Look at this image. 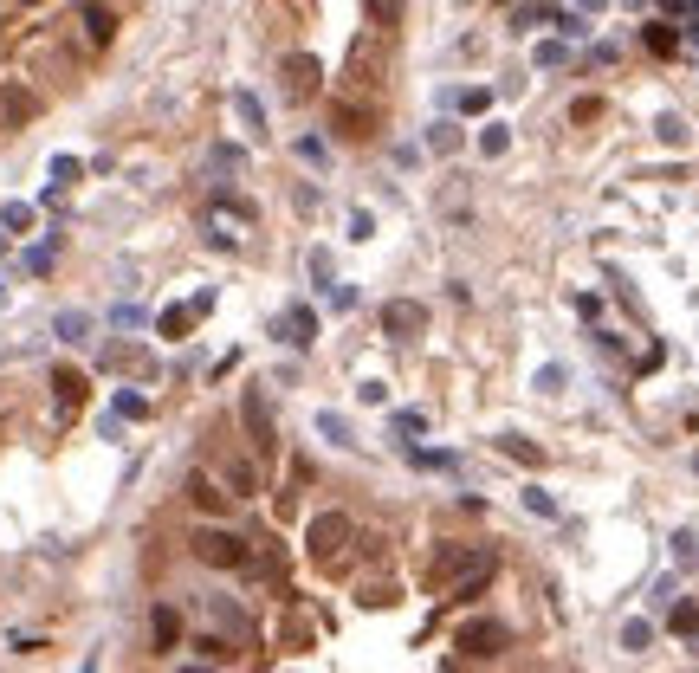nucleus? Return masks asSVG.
Here are the masks:
<instances>
[{
	"label": "nucleus",
	"mask_w": 699,
	"mask_h": 673,
	"mask_svg": "<svg viewBox=\"0 0 699 673\" xmlns=\"http://www.w3.org/2000/svg\"><path fill=\"white\" fill-rule=\"evenodd\" d=\"M447 596L454 602H473V596H486V583L499 576V557L492 551H447Z\"/></svg>",
	"instance_id": "nucleus-1"
},
{
	"label": "nucleus",
	"mask_w": 699,
	"mask_h": 673,
	"mask_svg": "<svg viewBox=\"0 0 699 673\" xmlns=\"http://www.w3.org/2000/svg\"><path fill=\"white\" fill-rule=\"evenodd\" d=\"M454 648L466 654V661H492V654H505V648H512V628H505V622H492V615H473V622H460Z\"/></svg>",
	"instance_id": "nucleus-2"
},
{
	"label": "nucleus",
	"mask_w": 699,
	"mask_h": 673,
	"mask_svg": "<svg viewBox=\"0 0 699 673\" xmlns=\"http://www.w3.org/2000/svg\"><path fill=\"white\" fill-rule=\"evenodd\" d=\"M195 557L208 563V570H246L253 551H246V538H233V531H195Z\"/></svg>",
	"instance_id": "nucleus-3"
},
{
	"label": "nucleus",
	"mask_w": 699,
	"mask_h": 673,
	"mask_svg": "<svg viewBox=\"0 0 699 673\" xmlns=\"http://www.w3.org/2000/svg\"><path fill=\"white\" fill-rule=\"evenodd\" d=\"M279 91H285V104H311L318 98V59H311V52H292V59L279 65Z\"/></svg>",
	"instance_id": "nucleus-4"
},
{
	"label": "nucleus",
	"mask_w": 699,
	"mask_h": 673,
	"mask_svg": "<svg viewBox=\"0 0 699 673\" xmlns=\"http://www.w3.org/2000/svg\"><path fill=\"white\" fill-rule=\"evenodd\" d=\"M382 331H389L395 343L428 337V305H421V298H389V311H382Z\"/></svg>",
	"instance_id": "nucleus-5"
},
{
	"label": "nucleus",
	"mask_w": 699,
	"mask_h": 673,
	"mask_svg": "<svg viewBox=\"0 0 699 673\" xmlns=\"http://www.w3.org/2000/svg\"><path fill=\"white\" fill-rule=\"evenodd\" d=\"M356 538V531H350V518L344 512H324V518H311V557H318V563H337V551H344V544Z\"/></svg>",
	"instance_id": "nucleus-6"
},
{
	"label": "nucleus",
	"mask_w": 699,
	"mask_h": 673,
	"mask_svg": "<svg viewBox=\"0 0 699 673\" xmlns=\"http://www.w3.org/2000/svg\"><path fill=\"white\" fill-rule=\"evenodd\" d=\"M350 78H356L363 91L382 78V33H363V39L350 46Z\"/></svg>",
	"instance_id": "nucleus-7"
},
{
	"label": "nucleus",
	"mask_w": 699,
	"mask_h": 673,
	"mask_svg": "<svg viewBox=\"0 0 699 673\" xmlns=\"http://www.w3.org/2000/svg\"><path fill=\"white\" fill-rule=\"evenodd\" d=\"M240 415H246V434H253V447H259V453H272V441H279V434H272V408H266V395L246 389Z\"/></svg>",
	"instance_id": "nucleus-8"
},
{
	"label": "nucleus",
	"mask_w": 699,
	"mask_h": 673,
	"mask_svg": "<svg viewBox=\"0 0 699 673\" xmlns=\"http://www.w3.org/2000/svg\"><path fill=\"white\" fill-rule=\"evenodd\" d=\"M331 130L350 136V143H369V136H376V111H369V104H337Z\"/></svg>",
	"instance_id": "nucleus-9"
},
{
	"label": "nucleus",
	"mask_w": 699,
	"mask_h": 673,
	"mask_svg": "<svg viewBox=\"0 0 699 673\" xmlns=\"http://www.w3.org/2000/svg\"><path fill=\"white\" fill-rule=\"evenodd\" d=\"M279 337H285V343H292V350H305V343H311V337H318V318H311V311H305V305H298V311H285V324H279Z\"/></svg>",
	"instance_id": "nucleus-10"
},
{
	"label": "nucleus",
	"mask_w": 699,
	"mask_h": 673,
	"mask_svg": "<svg viewBox=\"0 0 699 673\" xmlns=\"http://www.w3.org/2000/svg\"><path fill=\"white\" fill-rule=\"evenodd\" d=\"M52 389H59V408H65V415L85 402V376H78V369H52Z\"/></svg>",
	"instance_id": "nucleus-11"
},
{
	"label": "nucleus",
	"mask_w": 699,
	"mask_h": 673,
	"mask_svg": "<svg viewBox=\"0 0 699 673\" xmlns=\"http://www.w3.org/2000/svg\"><path fill=\"white\" fill-rule=\"evenodd\" d=\"M208 305H214V298H195V305H175V311H162V337H182V331H188V324H195Z\"/></svg>",
	"instance_id": "nucleus-12"
},
{
	"label": "nucleus",
	"mask_w": 699,
	"mask_h": 673,
	"mask_svg": "<svg viewBox=\"0 0 699 673\" xmlns=\"http://www.w3.org/2000/svg\"><path fill=\"white\" fill-rule=\"evenodd\" d=\"M641 39H648V52H654V59H674V52H680V33H674V26H667V20L641 26Z\"/></svg>",
	"instance_id": "nucleus-13"
},
{
	"label": "nucleus",
	"mask_w": 699,
	"mask_h": 673,
	"mask_svg": "<svg viewBox=\"0 0 699 673\" xmlns=\"http://www.w3.org/2000/svg\"><path fill=\"white\" fill-rule=\"evenodd\" d=\"M499 453H505V460H518V466H544V447H531L525 434H499Z\"/></svg>",
	"instance_id": "nucleus-14"
},
{
	"label": "nucleus",
	"mask_w": 699,
	"mask_h": 673,
	"mask_svg": "<svg viewBox=\"0 0 699 673\" xmlns=\"http://www.w3.org/2000/svg\"><path fill=\"white\" fill-rule=\"evenodd\" d=\"M667 628H674L680 641H699V602H674V609H667Z\"/></svg>",
	"instance_id": "nucleus-15"
},
{
	"label": "nucleus",
	"mask_w": 699,
	"mask_h": 673,
	"mask_svg": "<svg viewBox=\"0 0 699 673\" xmlns=\"http://www.w3.org/2000/svg\"><path fill=\"white\" fill-rule=\"evenodd\" d=\"M188 492H195V505H201V512H227V492L214 486L208 473H195V479H188Z\"/></svg>",
	"instance_id": "nucleus-16"
},
{
	"label": "nucleus",
	"mask_w": 699,
	"mask_h": 673,
	"mask_svg": "<svg viewBox=\"0 0 699 673\" xmlns=\"http://www.w3.org/2000/svg\"><path fill=\"white\" fill-rule=\"evenodd\" d=\"M169 648H182V615L156 609V654H169Z\"/></svg>",
	"instance_id": "nucleus-17"
},
{
	"label": "nucleus",
	"mask_w": 699,
	"mask_h": 673,
	"mask_svg": "<svg viewBox=\"0 0 699 673\" xmlns=\"http://www.w3.org/2000/svg\"><path fill=\"white\" fill-rule=\"evenodd\" d=\"M227 486L240 492V499H246V492H259V466L253 460H227Z\"/></svg>",
	"instance_id": "nucleus-18"
},
{
	"label": "nucleus",
	"mask_w": 699,
	"mask_h": 673,
	"mask_svg": "<svg viewBox=\"0 0 699 673\" xmlns=\"http://www.w3.org/2000/svg\"><path fill=\"white\" fill-rule=\"evenodd\" d=\"M85 26H91V39H98V46H104V39L117 33V20H111V13L98 7V0H91V7H85Z\"/></svg>",
	"instance_id": "nucleus-19"
},
{
	"label": "nucleus",
	"mask_w": 699,
	"mask_h": 673,
	"mask_svg": "<svg viewBox=\"0 0 699 673\" xmlns=\"http://www.w3.org/2000/svg\"><path fill=\"white\" fill-rule=\"evenodd\" d=\"M0 227H7V233H26V227H33V208H26V201H7V208H0Z\"/></svg>",
	"instance_id": "nucleus-20"
},
{
	"label": "nucleus",
	"mask_w": 699,
	"mask_h": 673,
	"mask_svg": "<svg viewBox=\"0 0 699 673\" xmlns=\"http://www.w3.org/2000/svg\"><path fill=\"white\" fill-rule=\"evenodd\" d=\"M59 337L65 343H85L91 337V318H85V311H65V318H59Z\"/></svg>",
	"instance_id": "nucleus-21"
},
{
	"label": "nucleus",
	"mask_w": 699,
	"mask_h": 673,
	"mask_svg": "<svg viewBox=\"0 0 699 673\" xmlns=\"http://www.w3.org/2000/svg\"><path fill=\"white\" fill-rule=\"evenodd\" d=\"M479 149H486V156H505V149H512V130H505V123H486V136H479Z\"/></svg>",
	"instance_id": "nucleus-22"
},
{
	"label": "nucleus",
	"mask_w": 699,
	"mask_h": 673,
	"mask_svg": "<svg viewBox=\"0 0 699 673\" xmlns=\"http://www.w3.org/2000/svg\"><path fill=\"white\" fill-rule=\"evenodd\" d=\"M428 149H441V156H454V149H460V130H454V123H434V130H428Z\"/></svg>",
	"instance_id": "nucleus-23"
},
{
	"label": "nucleus",
	"mask_w": 699,
	"mask_h": 673,
	"mask_svg": "<svg viewBox=\"0 0 699 673\" xmlns=\"http://www.w3.org/2000/svg\"><path fill=\"white\" fill-rule=\"evenodd\" d=\"M363 13L376 26H395V13H402V0H363Z\"/></svg>",
	"instance_id": "nucleus-24"
},
{
	"label": "nucleus",
	"mask_w": 699,
	"mask_h": 673,
	"mask_svg": "<svg viewBox=\"0 0 699 673\" xmlns=\"http://www.w3.org/2000/svg\"><path fill=\"white\" fill-rule=\"evenodd\" d=\"M648 641H654V628H648V622H628V628H622V648H628V654H641Z\"/></svg>",
	"instance_id": "nucleus-25"
},
{
	"label": "nucleus",
	"mask_w": 699,
	"mask_h": 673,
	"mask_svg": "<svg viewBox=\"0 0 699 673\" xmlns=\"http://www.w3.org/2000/svg\"><path fill=\"white\" fill-rule=\"evenodd\" d=\"M654 130H661V143H667V149H680V143H687V123H680V117H661Z\"/></svg>",
	"instance_id": "nucleus-26"
},
{
	"label": "nucleus",
	"mask_w": 699,
	"mask_h": 673,
	"mask_svg": "<svg viewBox=\"0 0 699 673\" xmlns=\"http://www.w3.org/2000/svg\"><path fill=\"white\" fill-rule=\"evenodd\" d=\"M233 104H240V123H246V130H259V123H266V117H259V98H253V91H240Z\"/></svg>",
	"instance_id": "nucleus-27"
},
{
	"label": "nucleus",
	"mask_w": 699,
	"mask_h": 673,
	"mask_svg": "<svg viewBox=\"0 0 699 673\" xmlns=\"http://www.w3.org/2000/svg\"><path fill=\"white\" fill-rule=\"evenodd\" d=\"M602 117V98H577L570 104V123H596Z\"/></svg>",
	"instance_id": "nucleus-28"
},
{
	"label": "nucleus",
	"mask_w": 699,
	"mask_h": 673,
	"mask_svg": "<svg viewBox=\"0 0 699 673\" xmlns=\"http://www.w3.org/2000/svg\"><path fill=\"white\" fill-rule=\"evenodd\" d=\"M525 505H531V512H538V518H557V499H551V492H538V486L525 492Z\"/></svg>",
	"instance_id": "nucleus-29"
},
{
	"label": "nucleus",
	"mask_w": 699,
	"mask_h": 673,
	"mask_svg": "<svg viewBox=\"0 0 699 673\" xmlns=\"http://www.w3.org/2000/svg\"><path fill=\"white\" fill-rule=\"evenodd\" d=\"M324 298H331L337 311H350V305H356V285H337V279H331V285H324Z\"/></svg>",
	"instance_id": "nucleus-30"
},
{
	"label": "nucleus",
	"mask_w": 699,
	"mask_h": 673,
	"mask_svg": "<svg viewBox=\"0 0 699 673\" xmlns=\"http://www.w3.org/2000/svg\"><path fill=\"white\" fill-rule=\"evenodd\" d=\"M454 104H460V111H466V117H479V111H486V91H479V85H473V91H460V98H454Z\"/></svg>",
	"instance_id": "nucleus-31"
},
{
	"label": "nucleus",
	"mask_w": 699,
	"mask_h": 673,
	"mask_svg": "<svg viewBox=\"0 0 699 673\" xmlns=\"http://www.w3.org/2000/svg\"><path fill=\"white\" fill-rule=\"evenodd\" d=\"M214 169L233 175V169H246V156H240V149H214Z\"/></svg>",
	"instance_id": "nucleus-32"
},
{
	"label": "nucleus",
	"mask_w": 699,
	"mask_h": 673,
	"mask_svg": "<svg viewBox=\"0 0 699 673\" xmlns=\"http://www.w3.org/2000/svg\"><path fill=\"white\" fill-rule=\"evenodd\" d=\"M117 415H136V421H143L149 402H143V395H117Z\"/></svg>",
	"instance_id": "nucleus-33"
},
{
	"label": "nucleus",
	"mask_w": 699,
	"mask_h": 673,
	"mask_svg": "<svg viewBox=\"0 0 699 673\" xmlns=\"http://www.w3.org/2000/svg\"><path fill=\"white\" fill-rule=\"evenodd\" d=\"M564 59H570V52L557 46V39H551V46H538V65H544V72H551V65H564Z\"/></svg>",
	"instance_id": "nucleus-34"
},
{
	"label": "nucleus",
	"mask_w": 699,
	"mask_h": 673,
	"mask_svg": "<svg viewBox=\"0 0 699 673\" xmlns=\"http://www.w3.org/2000/svg\"><path fill=\"white\" fill-rule=\"evenodd\" d=\"M661 7H667V13H693L699 0H661Z\"/></svg>",
	"instance_id": "nucleus-35"
},
{
	"label": "nucleus",
	"mask_w": 699,
	"mask_h": 673,
	"mask_svg": "<svg viewBox=\"0 0 699 673\" xmlns=\"http://www.w3.org/2000/svg\"><path fill=\"white\" fill-rule=\"evenodd\" d=\"M577 7H583V13H596V7H602V0H577Z\"/></svg>",
	"instance_id": "nucleus-36"
},
{
	"label": "nucleus",
	"mask_w": 699,
	"mask_h": 673,
	"mask_svg": "<svg viewBox=\"0 0 699 673\" xmlns=\"http://www.w3.org/2000/svg\"><path fill=\"white\" fill-rule=\"evenodd\" d=\"M628 7H648V0H628Z\"/></svg>",
	"instance_id": "nucleus-37"
},
{
	"label": "nucleus",
	"mask_w": 699,
	"mask_h": 673,
	"mask_svg": "<svg viewBox=\"0 0 699 673\" xmlns=\"http://www.w3.org/2000/svg\"><path fill=\"white\" fill-rule=\"evenodd\" d=\"M693 473H699V453H693Z\"/></svg>",
	"instance_id": "nucleus-38"
}]
</instances>
